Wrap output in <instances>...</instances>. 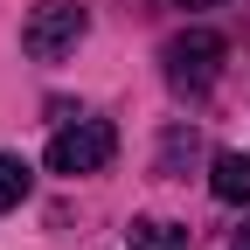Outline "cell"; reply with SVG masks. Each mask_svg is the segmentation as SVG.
<instances>
[{"mask_svg": "<svg viewBox=\"0 0 250 250\" xmlns=\"http://www.w3.org/2000/svg\"><path fill=\"white\" fill-rule=\"evenodd\" d=\"M83 35H90V7L83 0H35L28 21H21V49L35 62H62Z\"/></svg>", "mask_w": 250, "mask_h": 250, "instance_id": "cell-2", "label": "cell"}, {"mask_svg": "<svg viewBox=\"0 0 250 250\" xmlns=\"http://www.w3.org/2000/svg\"><path fill=\"white\" fill-rule=\"evenodd\" d=\"M223 56H229V42L215 35V28H181V35L160 49V77L181 90V98H202V90L223 77Z\"/></svg>", "mask_w": 250, "mask_h": 250, "instance_id": "cell-1", "label": "cell"}, {"mask_svg": "<svg viewBox=\"0 0 250 250\" xmlns=\"http://www.w3.org/2000/svg\"><path fill=\"white\" fill-rule=\"evenodd\" d=\"M229 250H250V223H243V229H236V243H229Z\"/></svg>", "mask_w": 250, "mask_h": 250, "instance_id": "cell-7", "label": "cell"}, {"mask_svg": "<svg viewBox=\"0 0 250 250\" xmlns=\"http://www.w3.org/2000/svg\"><path fill=\"white\" fill-rule=\"evenodd\" d=\"M28 188H35V174H28V160H14V153H0V208H21Z\"/></svg>", "mask_w": 250, "mask_h": 250, "instance_id": "cell-6", "label": "cell"}, {"mask_svg": "<svg viewBox=\"0 0 250 250\" xmlns=\"http://www.w3.org/2000/svg\"><path fill=\"white\" fill-rule=\"evenodd\" d=\"M208 188H215V202H250V153H215Z\"/></svg>", "mask_w": 250, "mask_h": 250, "instance_id": "cell-4", "label": "cell"}, {"mask_svg": "<svg viewBox=\"0 0 250 250\" xmlns=\"http://www.w3.org/2000/svg\"><path fill=\"white\" fill-rule=\"evenodd\" d=\"M125 243L132 250H188V229L167 223V215H139V223L125 229Z\"/></svg>", "mask_w": 250, "mask_h": 250, "instance_id": "cell-5", "label": "cell"}, {"mask_svg": "<svg viewBox=\"0 0 250 250\" xmlns=\"http://www.w3.org/2000/svg\"><path fill=\"white\" fill-rule=\"evenodd\" d=\"M111 153H118L111 118H70V125L49 139V174H98Z\"/></svg>", "mask_w": 250, "mask_h": 250, "instance_id": "cell-3", "label": "cell"}, {"mask_svg": "<svg viewBox=\"0 0 250 250\" xmlns=\"http://www.w3.org/2000/svg\"><path fill=\"white\" fill-rule=\"evenodd\" d=\"M174 7H208V0H174Z\"/></svg>", "mask_w": 250, "mask_h": 250, "instance_id": "cell-8", "label": "cell"}]
</instances>
